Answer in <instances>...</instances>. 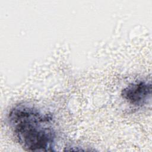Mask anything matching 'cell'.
I'll return each instance as SVG.
<instances>
[{"mask_svg":"<svg viewBox=\"0 0 152 152\" xmlns=\"http://www.w3.org/2000/svg\"><path fill=\"white\" fill-rule=\"evenodd\" d=\"M121 96L129 104L134 106H143L151 100V83L146 81L130 83L122 89Z\"/></svg>","mask_w":152,"mask_h":152,"instance_id":"obj_2","label":"cell"},{"mask_svg":"<svg viewBox=\"0 0 152 152\" xmlns=\"http://www.w3.org/2000/svg\"><path fill=\"white\" fill-rule=\"evenodd\" d=\"M8 122L19 144L29 151H55L56 134L52 115L28 103L10 110Z\"/></svg>","mask_w":152,"mask_h":152,"instance_id":"obj_1","label":"cell"}]
</instances>
